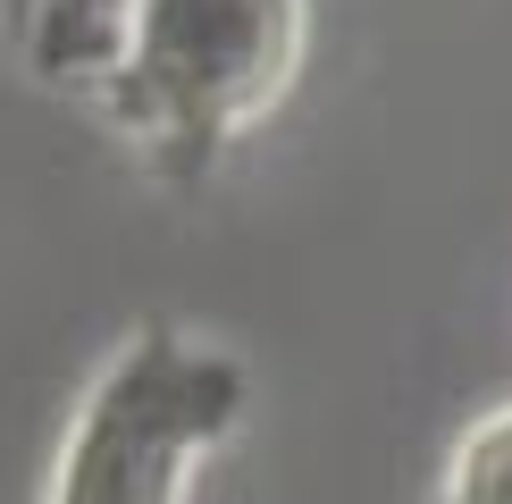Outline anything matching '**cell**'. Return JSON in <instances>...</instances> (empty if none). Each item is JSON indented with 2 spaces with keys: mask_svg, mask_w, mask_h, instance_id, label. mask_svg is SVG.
Wrapping results in <instances>:
<instances>
[{
  "mask_svg": "<svg viewBox=\"0 0 512 504\" xmlns=\"http://www.w3.org/2000/svg\"><path fill=\"white\" fill-rule=\"evenodd\" d=\"M311 59V0H135L93 110L152 185H210L286 110Z\"/></svg>",
  "mask_w": 512,
  "mask_h": 504,
  "instance_id": "6da1fadb",
  "label": "cell"
},
{
  "mask_svg": "<svg viewBox=\"0 0 512 504\" xmlns=\"http://www.w3.org/2000/svg\"><path fill=\"white\" fill-rule=\"evenodd\" d=\"M244 412L252 370L236 345L185 320H135L68 404L42 504H194Z\"/></svg>",
  "mask_w": 512,
  "mask_h": 504,
  "instance_id": "7a4b0ae2",
  "label": "cell"
},
{
  "mask_svg": "<svg viewBox=\"0 0 512 504\" xmlns=\"http://www.w3.org/2000/svg\"><path fill=\"white\" fill-rule=\"evenodd\" d=\"M126 26H135V0H9V51L26 59L34 84L76 101H101Z\"/></svg>",
  "mask_w": 512,
  "mask_h": 504,
  "instance_id": "3957f363",
  "label": "cell"
},
{
  "mask_svg": "<svg viewBox=\"0 0 512 504\" xmlns=\"http://www.w3.org/2000/svg\"><path fill=\"white\" fill-rule=\"evenodd\" d=\"M437 504H512V395L487 404L471 429L445 446Z\"/></svg>",
  "mask_w": 512,
  "mask_h": 504,
  "instance_id": "277c9868",
  "label": "cell"
}]
</instances>
